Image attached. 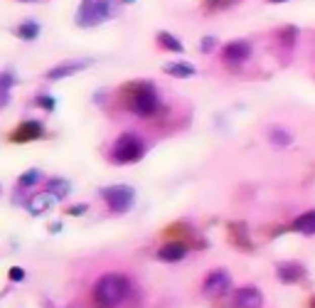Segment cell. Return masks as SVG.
<instances>
[{"label": "cell", "mask_w": 315, "mask_h": 308, "mask_svg": "<svg viewBox=\"0 0 315 308\" xmlns=\"http://www.w3.org/2000/svg\"><path fill=\"white\" fill-rule=\"evenodd\" d=\"M123 94V106L126 111H130L138 118H150V116L158 114L160 109V92L153 81H146V79H138V81H130L121 89Z\"/></svg>", "instance_id": "1"}, {"label": "cell", "mask_w": 315, "mask_h": 308, "mask_svg": "<svg viewBox=\"0 0 315 308\" xmlns=\"http://www.w3.org/2000/svg\"><path fill=\"white\" fill-rule=\"evenodd\" d=\"M130 291V281L123 274H104L94 284V306L96 308H116Z\"/></svg>", "instance_id": "2"}, {"label": "cell", "mask_w": 315, "mask_h": 308, "mask_svg": "<svg viewBox=\"0 0 315 308\" xmlns=\"http://www.w3.org/2000/svg\"><path fill=\"white\" fill-rule=\"evenodd\" d=\"M146 155V141L138 131H123L113 141L111 151H109V160L113 165H133L138 160H143Z\"/></svg>", "instance_id": "3"}, {"label": "cell", "mask_w": 315, "mask_h": 308, "mask_svg": "<svg viewBox=\"0 0 315 308\" xmlns=\"http://www.w3.org/2000/svg\"><path fill=\"white\" fill-rule=\"evenodd\" d=\"M118 3L121 0H92L89 5L79 8L76 15V25L79 27H96L106 20H111L118 15Z\"/></svg>", "instance_id": "4"}, {"label": "cell", "mask_w": 315, "mask_h": 308, "mask_svg": "<svg viewBox=\"0 0 315 308\" xmlns=\"http://www.w3.org/2000/svg\"><path fill=\"white\" fill-rule=\"evenodd\" d=\"M99 195H101V200L106 202V207H109L113 214H123V212H128L130 207H133V202H136V190H133L130 185H123V183H118V185H109V188H101Z\"/></svg>", "instance_id": "5"}, {"label": "cell", "mask_w": 315, "mask_h": 308, "mask_svg": "<svg viewBox=\"0 0 315 308\" xmlns=\"http://www.w3.org/2000/svg\"><path fill=\"white\" fill-rule=\"evenodd\" d=\"M232 291V274L227 269H212L202 281V293L207 298H219Z\"/></svg>", "instance_id": "6"}, {"label": "cell", "mask_w": 315, "mask_h": 308, "mask_svg": "<svg viewBox=\"0 0 315 308\" xmlns=\"http://www.w3.org/2000/svg\"><path fill=\"white\" fill-rule=\"evenodd\" d=\"M251 57V42L249 39H232L222 47V62L227 67H241Z\"/></svg>", "instance_id": "7"}, {"label": "cell", "mask_w": 315, "mask_h": 308, "mask_svg": "<svg viewBox=\"0 0 315 308\" xmlns=\"http://www.w3.org/2000/svg\"><path fill=\"white\" fill-rule=\"evenodd\" d=\"M92 64V59H67V62H59L57 67H52L44 77L50 79V81H62V79L67 77H74V74H79V72H84L86 67Z\"/></svg>", "instance_id": "8"}, {"label": "cell", "mask_w": 315, "mask_h": 308, "mask_svg": "<svg viewBox=\"0 0 315 308\" xmlns=\"http://www.w3.org/2000/svg\"><path fill=\"white\" fill-rule=\"evenodd\" d=\"M39 138H44V126L39 123L37 118L22 121L18 128L10 134V141H13V143H32V141H39Z\"/></svg>", "instance_id": "9"}, {"label": "cell", "mask_w": 315, "mask_h": 308, "mask_svg": "<svg viewBox=\"0 0 315 308\" xmlns=\"http://www.w3.org/2000/svg\"><path fill=\"white\" fill-rule=\"evenodd\" d=\"M187 254H190V244L180 242V239H170V242H165V244L158 249V259H160V261H167V264H175V261L185 259Z\"/></svg>", "instance_id": "10"}, {"label": "cell", "mask_w": 315, "mask_h": 308, "mask_svg": "<svg viewBox=\"0 0 315 308\" xmlns=\"http://www.w3.org/2000/svg\"><path fill=\"white\" fill-rule=\"evenodd\" d=\"M276 276L281 284H298V281L305 276V267H303L300 261H278Z\"/></svg>", "instance_id": "11"}, {"label": "cell", "mask_w": 315, "mask_h": 308, "mask_svg": "<svg viewBox=\"0 0 315 308\" xmlns=\"http://www.w3.org/2000/svg\"><path fill=\"white\" fill-rule=\"evenodd\" d=\"M234 308H263V296L256 286H244L234 291Z\"/></svg>", "instance_id": "12"}, {"label": "cell", "mask_w": 315, "mask_h": 308, "mask_svg": "<svg viewBox=\"0 0 315 308\" xmlns=\"http://www.w3.org/2000/svg\"><path fill=\"white\" fill-rule=\"evenodd\" d=\"M55 197L47 193H35V195H30L27 197V202H25V207H27V212L32 214V217H39V214H44V212H50L52 207H55Z\"/></svg>", "instance_id": "13"}, {"label": "cell", "mask_w": 315, "mask_h": 308, "mask_svg": "<svg viewBox=\"0 0 315 308\" xmlns=\"http://www.w3.org/2000/svg\"><path fill=\"white\" fill-rule=\"evenodd\" d=\"M291 230L303 234V237H315V210L300 212L296 219L291 222Z\"/></svg>", "instance_id": "14"}, {"label": "cell", "mask_w": 315, "mask_h": 308, "mask_svg": "<svg viewBox=\"0 0 315 308\" xmlns=\"http://www.w3.org/2000/svg\"><path fill=\"white\" fill-rule=\"evenodd\" d=\"M229 242L234 244V247H239L241 251H251L254 247H251V242H249V232H246V225L244 222H232L229 225Z\"/></svg>", "instance_id": "15"}, {"label": "cell", "mask_w": 315, "mask_h": 308, "mask_svg": "<svg viewBox=\"0 0 315 308\" xmlns=\"http://www.w3.org/2000/svg\"><path fill=\"white\" fill-rule=\"evenodd\" d=\"M163 72L170 74L172 79H192L197 74L195 64H190V62H167L165 67H163Z\"/></svg>", "instance_id": "16"}, {"label": "cell", "mask_w": 315, "mask_h": 308, "mask_svg": "<svg viewBox=\"0 0 315 308\" xmlns=\"http://www.w3.org/2000/svg\"><path fill=\"white\" fill-rule=\"evenodd\" d=\"M47 193L55 197L57 202L59 200H67V195L72 193V183L67 178H50L47 180Z\"/></svg>", "instance_id": "17"}, {"label": "cell", "mask_w": 315, "mask_h": 308, "mask_svg": "<svg viewBox=\"0 0 315 308\" xmlns=\"http://www.w3.org/2000/svg\"><path fill=\"white\" fill-rule=\"evenodd\" d=\"M276 42L281 45V50L291 52V50H293V45L298 42V27H296V25H286V27L276 30Z\"/></svg>", "instance_id": "18"}, {"label": "cell", "mask_w": 315, "mask_h": 308, "mask_svg": "<svg viewBox=\"0 0 315 308\" xmlns=\"http://www.w3.org/2000/svg\"><path fill=\"white\" fill-rule=\"evenodd\" d=\"M293 131L291 128H286V126H274L271 131H268V141L276 146V148H286V146H291L293 143Z\"/></svg>", "instance_id": "19"}, {"label": "cell", "mask_w": 315, "mask_h": 308, "mask_svg": "<svg viewBox=\"0 0 315 308\" xmlns=\"http://www.w3.org/2000/svg\"><path fill=\"white\" fill-rule=\"evenodd\" d=\"M155 42H158V47H160V50H165V52H175V55H180V52H183V42L175 37L172 32L160 30V32L155 35Z\"/></svg>", "instance_id": "20"}, {"label": "cell", "mask_w": 315, "mask_h": 308, "mask_svg": "<svg viewBox=\"0 0 315 308\" xmlns=\"http://www.w3.org/2000/svg\"><path fill=\"white\" fill-rule=\"evenodd\" d=\"M15 35L25 42H32L39 37V22L37 20H22L18 27H15Z\"/></svg>", "instance_id": "21"}, {"label": "cell", "mask_w": 315, "mask_h": 308, "mask_svg": "<svg viewBox=\"0 0 315 308\" xmlns=\"http://www.w3.org/2000/svg\"><path fill=\"white\" fill-rule=\"evenodd\" d=\"M42 170L39 168H30V170H25V173L18 178V188L20 190H27V188H35L37 183H42Z\"/></svg>", "instance_id": "22"}, {"label": "cell", "mask_w": 315, "mask_h": 308, "mask_svg": "<svg viewBox=\"0 0 315 308\" xmlns=\"http://www.w3.org/2000/svg\"><path fill=\"white\" fill-rule=\"evenodd\" d=\"M32 106H39V109H44V111H55L57 101L50 94H37V97L32 99Z\"/></svg>", "instance_id": "23"}, {"label": "cell", "mask_w": 315, "mask_h": 308, "mask_svg": "<svg viewBox=\"0 0 315 308\" xmlns=\"http://www.w3.org/2000/svg\"><path fill=\"white\" fill-rule=\"evenodd\" d=\"M214 47H217V37H202L200 39V52H202V55H209Z\"/></svg>", "instance_id": "24"}, {"label": "cell", "mask_w": 315, "mask_h": 308, "mask_svg": "<svg viewBox=\"0 0 315 308\" xmlns=\"http://www.w3.org/2000/svg\"><path fill=\"white\" fill-rule=\"evenodd\" d=\"M84 212H89V205H86V202H76V205H69V207H67V214H72V217H81Z\"/></svg>", "instance_id": "25"}, {"label": "cell", "mask_w": 315, "mask_h": 308, "mask_svg": "<svg viewBox=\"0 0 315 308\" xmlns=\"http://www.w3.org/2000/svg\"><path fill=\"white\" fill-rule=\"evenodd\" d=\"M229 5V0H204V8L209 10V13H214V10H222Z\"/></svg>", "instance_id": "26"}, {"label": "cell", "mask_w": 315, "mask_h": 308, "mask_svg": "<svg viewBox=\"0 0 315 308\" xmlns=\"http://www.w3.org/2000/svg\"><path fill=\"white\" fill-rule=\"evenodd\" d=\"M8 279H10V281H22V279H25V269H22V267H13V269L8 271Z\"/></svg>", "instance_id": "27"}, {"label": "cell", "mask_w": 315, "mask_h": 308, "mask_svg": "<svg viewBox=\"0 0 315 308\" xmlns=\"http://www.w3.org/2000/svg\"><path fill=\"white\" fill-rule=\"evenodd\" d=\"M13 84H15V77L13 74H0V89H13Z\"/></svg>", "instance_id": "28"}, {"label": "cell", "mask_w": 315, "mask_h": 308, "mask_svg": "<svg viewBox=\"0 0 315 308\" xmlns=\"http://www.w3.org/2000/svg\"><path fill=\"white\" fill-rule=\"evenodd\" d=\"M10 104V89H0V111Z\"/></svg>", "instance_id": "29"}, {"label": "cell", "mask_w": 315, "mask_h": 308, "mask_svg": "<svg viewBox=\"0 0 315 308\" xmlns=\"http://www.w3.org/2000/svg\"><path fill=\"white\" fill-rule=\"evenodd\" d=\"M310 308H315V296H313V298H310Z\"/></svg>", "instance_id": "30"}, {"label": "cell", "mask_w": 315, "mask_h": 308, "mask_svg": "<svg viewBox=\"0 0 315 308\" xmlns=\"http://www.w3.org/2000/svg\"><path fill=\"white\" fill-rule=\"evenodd\" d=\"M20 3H37V0H20Z\"/></svg>", "instance_id": "31"}, {"label": "cell", "mask_w": 315, "mask_h": 308, "mask_svg": "<svg viewBox=\"0 0 315 308\" xmlns=\"http://www.w3.org/2000/svg\"><path fill=\"white\" fill-rule=\"evenodd\" d=\"M268 3H286V0H268Z\"/></svg>", "instance_id": "32"}, {"label": "cell", "mask_w": 315, "mask_h": 308, "mask_svg": "<svg viewBox=\"0 0 315 308\" xmlns=\"http://www.w3.org/2000/svg\"><path fill=\"white\" fill-rule=\"evenodd\" d=\"M121 3H136V0H121Z\"/></svg>", "instance_id": "33"}, {"label": "cell", "mask_w": 315, "mask_h": 308, "mask_svg": "<svg viewBox=\"0 0 315 308\" xmlns=\"http://www.w3.org/2000/svg\"><path fill=\"white\" fill-rule=\"evenodd\" d=\"M0 193H3V188H0Z\"/></svg>", "instance_id": "34"}]
</instances>
